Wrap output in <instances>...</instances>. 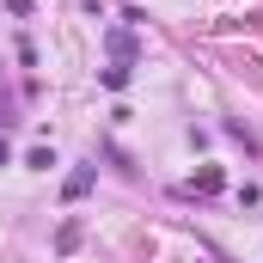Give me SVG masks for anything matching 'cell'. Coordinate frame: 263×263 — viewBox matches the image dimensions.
I'll list each match as a JSON object with an SVG mask.
<instances>
[{
  "label": "cell",
  "instance_id": "cell-1",
  "mask_svg": "<svg viewBox=\"0 0 263 263\" xmlns=\"http://www.w3.org/2000/svg\"><path fill=\"white\" fill-rule=\"evenodd\" d=\"M92 178H98V172H92V165H80V172L67 178V202H80V196H86V190H92Z\"/></svg>",
  "mask_w": 263,
  "mask_h": 263
},
{
  "label": "cell",
  "instance_id": "cell-2",
  "mask_svg": "<svg viewBox=\"0 0 263 263\" xmlns=\"http://www.w3.org/2000/svg\"><path fill=\"white\" fill-rule=\"evenodd\" d=\"M110 49H117V55L129 62V55H135V37H129V31H110Z\"/></svg>",
  "mask_w": 263,
  "mask_h": 263
},
{
  "label": "cell",
  "instance_id": "cell-3",
  "mask_svg": "<svg viewBox=\"0 0 263 263\" xmlns=\"http://www.w3.org/2000/svg\"><path fill=\"white\" fill-rule=\"evenodd\" d=\"M6 159H12V147H6V141H0V165H6Z\"/></svg>",
  "mask_w": 263,
  "mask_h": 263
}]
</instances>
